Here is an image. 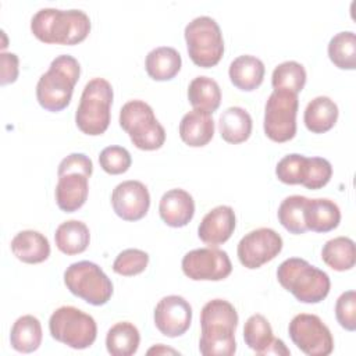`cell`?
<instances>
[{"instance_id":"1","label":"cell","mask_w":356,"mask_h":356,"mask_svg":"<svg viewBox=\"0 0 356 356\" xmlns=\"http://www.w3.org/2000/svg\"><path fill=\"white\" fill-rule=\"evenodd\" d=\"M235 307L224 299L209 300L200 312L202 335L199 350L203 356H232L236 352Z\"/></svg>"},{"instance_id":"2","label":"cell","mask_w":356,"mask_h":356,"mask_svg":"<svg viewBox=\"0 0 356 356\" xmlns=\"http://www.w3.org/2000/svg\"><path fill=\"white\" fill-rule=\"evenodd\" d=\"M35 38L49 44H76L90 32V19L82 10L40 8L31 19Z\"/></svg>"},{"instance_id":"3","label":"cell","mask_w":356,"mask_h":356,"mask_svg":"<svg viewBox=\"0 0 356 356\" xmlns=\"http://www.w3.org/2000/svg\"><path fill=\"white\" fill-rule=\"evenodd\" d=\"M79 75L81 65L75 57L70 54L57 56L36 83L39 104L53 113L64 110L71 102Z\"/></svg>"},{"instance_id":"4","label":"cell","mask_w":356,"mask_h":356,"mask_svg":"<svg viewBox=\"0 0 356 356\" xmlns=\"http://www.w3.org/2000/svg\"><path fill=\"white\" fill-rule=\"evenodd\" d=\"M278 282L302 303H318L330 292L331 281L325 271L300 257H289L277 268Z\"/></svg>"},{"instance_id":"5","label":"cell","mask_w":356,"mask_h":356,"mask_svg":"<svg viewBox=\"0 0 356 356\" xmlns=\"http://www.w3.org/2000/svg\"><path fill=\"white\" fill-rule=\"evenodd\" d=\"M113 103V86L104 78L90 79L81 95L75 113L76 127L86 135L97 136L110 125V107Z\"/></svg>"},{"instance_id":"6","label":"cell","mask_w":356,"mask_h":356,"mask_svg":"<svg viewBox=\"0 0 356 356\" xmlns=\"http://www.w3.org/2000/svg\"><path fill=\"white\" fill-rule=\"evenodd\" d=\"M120 125L140 150H156L164 145V127L154 117L153 108L143 100H129L121 107Z\"/></svg>"},{"instance_id":"7","label":"cell","mask_w":356,"mask_h":356,"mask_svg":"<svg viewBox=\"0 0 356 356\" xmlns=\"http://www.w3.org/2000/svg\"><path fill=\"white\" fill-rule=\"evenodd\" d=\"M49 331L56 341L72 349H86L97 337L95 318L74 306L56 309L49 318Z\"/></svg>"},{"instance_id":"8","label":"cell","mask_w":356,"mask_h":356,"mask_svg":"<svg viewBox=\"0 0 356 356\" xmlns=\"http://www.w3.org/2000/svg\"><path fill=\"white\" fill-rule=\"evenodd\" d=\"M186 49L191 60L202 67L210 68L218 64L224 54L222 33L211 17L200 15L185 26Z\"/></svg>"},{"instance_id":"9","label":"cell","mask_w":356,"mask_h":356,"mask_svg":"<svg viewBox=\"0 0 356 356\" xmlns=\"http://www.w3.org/2000/svg\"><path fill=\"white\" fill-rule=\"evenodd\" d=\"M68 291L93 306L106 305L113 295V282L104 271L89 260L70 264L64 271Z\"/></svg>"},{"instance_id":"10","label":"cell","mask_w":356,"mask_h":356,"mask_svg":"<svg viewBox=\"0 0 356 356\" xmlns=\"http://www.w3.org/2000/svg\"><path fill=\"white\" fill-rule=\"evenodd\" d=\"M298 95L288 90H273L264 107V134L268 139L282 143L296 134Z\"/></svg>"},{"instance_id":"11","label":"cell","mask_w":356,"mask_h":356,"mask_svg":"<svg viewBox=\"0 0 356 356\" xmlns=\"http://www.w3.org/2000/svg\"><path fill=\"white\" fill-rule=\"evenodd\" d=\"M288 332L296 348L309 356H328L334 349L331 331L316 314H296Z\"/></svg>"},{"instance_id":"12","label":"cell","mask_w":356,"mask_h":356,"mask_svg":"<svg viewBox=\"0 0 356 356\" xmlns=\"http://www.w3.org/2000/svg\"><path fill=\"white\" fill-rule=\"evenodd\" d=\"M184 274L193 281H221L232 271V264L225 250L214 246L188 252L181 263Z\"/></svg>"},{"instance_id":"13","label":"cell","mask_w":356,"mask_h":356,"mask_svg":"<svg viewBox=\"0 0 356 356\" xmlns=\"http://www.w3.org/2000/svg\"><path fill=\"white\" fill-rule=\"evenodd\" d=\"M281 250V235L271 228L263 227L242 236L236 248V254L243 267L254 270L273 260Z\"/></svg>"},{"instance_id":"14","label":"cell","mask_w":356,"mask_h":356,"mask_svg":"<svg viewBox=\"0 0 356 356\" xmlns=\"http://www.w3.org/2000/svg\"><path fill=\"white\" fill-rule=\"evenodd\" d=\"M191 323L192 307L182 296H164L154 307V325L168 338H177L185 334L191 327Z\"/></svg>"},{"instance_id":"15","label":"cell","mask_w":356,"mask_h":356,"mask_svg":"<svg viewBox=\"0 0 356 356\" xmlns=\"http://www.w3.org/2000/svg\"><path fill=\"white\" fill-rule=\"evenodd\" d=\"M111 204L120 218L125 221H138L143 218L149 210L150 195L145 184L128 179L113 189Z\"/></svg>"},{"instance_id":"16","label":"cell","mask_w":356,"mask_h":356,"mask_svg":"<svg viewBox=\"0 0 356 356\" xmlns=\"http://www.w3.org/2000/svg\"><path fill=\"white\" fill-rule=\"evenodd\" d=\"M245 343L257 355L288 356L291 352L284 341L274 338L273 328L263 314H252L243 327Z\"/></svg>"},{"instance_id":"17","label":"cell","mask_w":356,"mask_h":356,"mask_svg":"<svg viewBox=\"0 0 356 356\" xmlns=\"http://www.w3.org/2000/svg\"><path fill=\"white\" fill-rule=\"evenodd\" d=\"M236 224L235 211L229 206H217L211 209L200 221L197 235L209 246H218L227 242L234 234Z\"/></svg>"},{"instance_id":"18","label":"cell","mask_w":356,"mask_h":356,"mask_svg":"<svg viewBox=\"0 0 356 356\" xmlns=\"http://www.w3.org/2000/svg\"><path fill=\"white\" fill-rule=\"evenodd\" d=\"M58 181L56 185V203L60 210L65 213H72L81 209L89 193V175L85 172L71 171L57 175Z\"/></svg>"},{"instance_id":"19","label":"cell","mask_w":356,"mask_h":356,"mask_svg":"<svg viewBox=\"0 0 356 356\" xmlns=\"http://www.w3.org/2000/svg\"><path fill=\"white\" fill-rule=\"evenodd\" d=\"M159 213L168 227H185L195 214L193 197L181 188L170 189L160 199Z\"/></svg>"},{"instance_id":"20","label":"cell","mask_w":356,"mask_h":356,"mask_svg":"<svg viewBox=\"0 0 356 356\" xmlns=\"http://www.w3.org/2000/svg\"><path fill=\"white\" fill-rule=\"evenodd\" d=\"M179 136L191 147H202L214 136V120L210 113L192 110L179 122Z\"/></svg>"},{"instance_id":"21","label":"cell","mask_w":356,"mask_h":356,"mask_svg":"<svg viewBox=\"0 0 356 356\" xmlns=\"http://www.w3.org/2000/svg\"><path fill=\"white\" fill-rule=\"evenodd\" d=\"M11 252L22 263L38 264L50 256V243L39 231L25 229L13 238Z\"/></svg>"},{"instance_id":"22","label":"cell","mask_w":356,"mask_h":356,"mask_svg":"<svg viewBox=\"0 0 356 356\" xmlns=\"http://www.w3.org/2000/svg\"><path fill=\"white\" fill-rule=\"evenodd\" d=\"M341 210L330 199H307L305 207V222L307 231L330 232L339 225Z\"/></svg>"},{"instance_id":"23","label":"cell","mask_w":356,"mask_h":356,"mask_svg":"<svg viewBox=\"0 0 356 356\" xmlns=\"http://www.w3.org/2000/svg\"><path fill=\"white\" fill-rule=\"evenodd\" d=\"M266 67L260 58L250 54L236 57L228 70V75L234 86L241 90L250 92L259 88L263 82Z\"/></svg>"},{"instance_id":"24","label":"cell","mask_w":356,"mask_h":356,"mask_svg":"<svg viewBox=\"0 0 356 356\" xmlns=\"http://www.w3.org/2000/svg\"><path fill=\"white\" fill-rule=\"evenodd\" d=\"M181 54L170 46H160L150 50L145 60V68L154 81H170L181 70Z\"/></svg>"},{"instance_id":"25","label":"cell","mask_w":356,"mask_h":356,"mask_svg":"<svg viewBox=\"0 0 356 356\" xmlns=\"http://www.w3.org/2000/svg\"><path fill=\"white\" fill-rule=\"evenodd\" d=\"M338 120V106L328 96H317L312 99L303 113L306 128L313 134H324L330 131Z\"/></svg>"},{"instance_id":"26","label":"cell","mask_w":356,"mask_h":356,"mask_svg":"<svg viewBox=\"0 0 356 356\" xmlns=\"http://www.w3.org/2000/svg\"><path fill=\"white\" fill-rule=\"evenodd\" d=\"M250 114L238 106L228 107L222 111L218 120V129L221 138L228 143H242L249 139L252 134Z\"/></svg>"},{"instance_id":"27","label":"cell","mask_w":356,"mask_h":356,"mask_svg":"<svg viewBox=\"0 0 356 356\" xmlns=\"http://www.w3.org/2000/svg\"><path fill=\"white\" fill-rule=\"evenodd\" d=\"M90 241L89 228L79 220H68L61 222L54 234V242L60 252L74 256L86 250Z\"/></svg>"},{"instance_id":"28","label":"cell","mask_w":356,"mask_h":356,"mask_svg":"<svg viewBox=\"0 0 356 356\" xmlns=\"http://www.w3.org/2000/svg\"><path fill=\"white\" fill-rule=\"evenodd\" d=\"M10 343L13 349L21 353L35 352L42 343L40 321L32 316L25 314L15 320L10 332Z\"/></svg>"},{"instance_id":"29","label":"cell","mask_w":356,"mask_h":356,"mask_svg":"<svg viewBox=\"0 0 356 356\" xmlns=\"http://www.w3.org/2000/svg\"><path fill=\"white\" fill-rule=\"evenodd\" d=\"M188 100L195 110L214 113L221 103V89L209 76H196L188 86Z\"/></svg>"},{"instance_id":"30","label":"cell","mask_w":356,"mask_h":356,"mask_svg":"<svg viewBox=\"0 0 356 356\" xmlns=\"http://www.w3.org/2000/svg\"><path fill=\"white\" fill-rule=\"evenodd\" d=\"M140 342L138 328L129 321L115 323L106 335V348L111 356H131Z\"/></svg>"},{"instance_id":"31","label":"cell","mask_w":356,"mask_h":356,"mask_svg":"<svg viewBox=\"0 0 356 356\" xmlns=\"http://www.w3.org/2000/svg\"><path fill=\"white\" fill-rule=\"evenodd\" d=\"M321 259L335 271L350 270L356 263L355 242L348 236L332 238L324 243Z\"/></svg>"},{"instance_id":"32","label":"cell","mask_w":356,"mask_h":356,"mask_svg":"<svg viewBox=\"0 0 356 356\" xmlns=\"http://www.w3.org/2000/svg\"><path fill=\"white\" fill-rule=\"evenodd\" d=\"M307 197L300 195H292L285 197L277 211L281 225L291 234L299 235L307 231L305 222V207Z\"/></svg>"},{"instance_id":"33","label":"cell","mask_w":356,"mask_h":356,"mask_svg":"<svg viewBox=\"0 0 356 356\" xmlns=\"http://www.w3.org/2000/svg\"><path fill=\"white\" fill-rule=\"evenodd\" d=\"M306 83L305 67L293 60L278 64L271 75V85L274 90H288L299 93Z\"/></svg>"},{"instance_id":"34","label":"cell","mask_w":356,"mask_h":356,"mask_svg":"<svg viewBox=\"0 0 356 356\" xmlns=\"http://www.w3.org/2000/svg\"><path fill=\"white\" fill-rule=\"evenodd\" d=\"M328 57L341 70L356 68V38L352 31L334 35L328 43Z\"/></svg>"},{"instance_id":"35","label":"cell","mask_w":356,"mask_h":356,"mask_svg":"<svg viewBox=\"0 0 356 356\" xmlns=\"http://www.w3.org/2000/svg\"><path fill=\"white\" fill-rule=\"evenodd\" d=\"M307 170H309V157L299 153H291L284 156L278 161L275 167V175L284 184L302 185L303 181L306 179Z\"/></svg>"},{"instance_id":"36","label":"cell","mask_w":356,"mask_h":356,"mask_svg":"<svg viewBox=\"0 0 356 356\" xmlns=\"http://www.w3.org/2000/svg\"><path fill=\"white\" fill-rule=\"evenodd\" d=\"M149 264V254L145 250L140 249H125L118 253L113 263L114 273L124 275V277H132L138 275Z\"/></svg>"},{"instance_id":"37","label":"cell","mask_w":356,"mask_h":356,"mask_svg":"<svg viewBox=\"0 0 356 356\" xmlns=\"http://www.w3.org/2000/svg\"><path fill=\"white\" fill-rule=\"evenodd\" d=\"M132 159L129 152L122 146H107L99 154L100 167L111 175H118L131 167Z\"/></svg>"},{"instance_id":"38","label":"cell","mask_w":356,"mask_h":356,"mask_svg":"<svg viewBox=\"0 0 356 356\" xmlns=\"http://www.w3.org/2000/svg\"><path fill=\"white\" fill-rule=\"evenodd\" d=\"M335 317L342 328L356 330V292L353 289L342 292L337 299Z\"/></svg>"},{"instance_id":"39","label":"cell","mask_w":356,"mask_h":356,"mask_svg":"<svg viewBox=\"0 0 356 356\" xmlns=\"http://www.w3.org/2000/svg\"><path fill=\"white\" fill-rule=\"evenodd\" d=\"M332 175V165L323 157H309V170L303 186L307 189H320L325 186Z\"/></svg>"},{"instance_id":"40","label":"cell","mask_w":356,"mask_h":356,"mask_svg":"<svg viewBox=\"0 0 356 356\" xmlns=\"http://www.w3.org/2000/svg\"><path fill=\"white\" fill-rule=\"evenodd\" d=\"M71 171H78V172H85L86 175H92L93 172V164L92 160L83 154V153H71L67 157H64L57 170V175L64 174V172H71Z\"/></svg>"},{"instance_id":"41","label":"cell","mask_w":356,"mask_h":356,"mask_svg":"<svg viewBox=\"0 0 356 356\" xmlns=\"http://www.w3.org/2000/svg\"><path fill=\"white\" fill-rule=\"evenodd\" d=\"M0 63H1V85L13 83L18 76V56L14 53H1L0 54Z\"/></svg>"},{"instance_id":"42","label":"cell","mask_w":356,"mask_h":356,"mask_svg":"<svg viewBox=\"0 0 356 356\" xmlns=\"http://www.w3.org/2000/svg\"><path fill=\"white\" fill-rule=\"evenodd\" d=\"M152 353H156V355H159V353H172V355H177L178 352L174 350V349H170V348H164L161 343H159L157 346H153L152 349L147 350V355H152Z\"/></svg>"}]
</instances>
